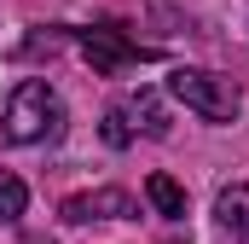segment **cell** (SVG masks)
<instances>
[{
	"mask_svg": "<svg viewBox=\"0 0 249 244\" xmlns=\"http://www.w3.org/2000/svg\"><path fill=\"white\" fill-rule=\"evenodd\" d=\"M64 134V99L47 81H18L12 99H6V140L12 145H53Z\"/></svg>",
	"mask_w": 249,
	"mask_h": 244,
	"instance_id": "1",
	"label": "cell"
},
{
	"mask_svg": "<svg viewBox=\"0 0 249 244\" xmlns=\"http://www.w3.org/2000/svg\"><path fill=\"white\" fill-rule=\"evenodd\" d=\"M168 93L186 111H197L203 122H238V111H244V93L226 76H209V70H174L168 76Z\"/></svg>",
	"mask_w": 249,
	"mask_h": 244,
	"instance_id": "2",
	"label": "cell"
},
{
	"mask_svg": "<svg viewBox=\"0 0 249 244\" xmlns=\"http://www.w3.org/2000/svg\"><path fill=\"white\" fill-rule=\"evenodd\" d=\"M81 53H87V64L99 70V76H122V70H133V64L145 59V47H133L116 23H99V29H81Z\"/></svg>",
	"mask_w": 249,
	"mask_h": 244,
	"instance_id": "3",
	"label": "cell"
},
{
	"mask_svg": "<svg viewBox=\"0 0 249 244\" xmlns=\"http://www.w3.org/2000/svg\"><path fill=\"white\" fill-rule=\"evenodd\" d=\"M139 215V203H133V192L122 186H99V192H75V198H64V221H133Z\"/></svg>",
	"mask_w": 249,
	"mask_h": 244,
	"instance_id": "4",
	"label": "cell"
},
{
	"mask_svg": "<svg viewBox=\"0 0 249 244\" xmlns=\"http://www.w3.org/2000/svg\"><path fill=\"white\" fill-rule=\"evenodd\" d=\"M214 221H220L232 239L249 244V186H226V192L214 198Z\"/></svg>",
	"mask_w": 249,
	"mask_h": 244,
	"instance_id": "5",
	"label": "cell"
},
{
	"mask_svg": "<svg viewBox=\"0 0 249 244\" xmlns=\"http://www.w3.org/2000/svg\"><path fill=\"white\" fill-rule=\"evenodd\" d=\"M145 198H151V209H157V215L186 221V186L174 181V175H151V181H145Z\"/></svg>",
	"mask_w": 249,
	"mask_h": 244,
	"instance_id": "6",
	"label": "cell"
},
{
	"mask_svg": "<svg viewBox=\"0 0 249 244\" xmlns=\"http://www.w3.org/2000/svg\"><path fill=\"white\" fill-rule=\"evenodd\" d=\"M127 117H139V128H145L151 140H162V134H168V111H162V99H157L151 87H145L139 99H127Z\"/></svg>",
	"mask_w": 249,
	"mask_h": 244,
	"instance_id": "7",
	"label": "cell"
},
{
	"mask_svg": "<svg viewBox=\"0 0 249 244\" xmlns=\"http://www.w3.org/2000/svg\"><path fill=\"white\" fill-rule=\"evenodd\" d=\"M23 209H29V186L12 169H0V221H23Z\"/></svg>",
	"mask_w": 249,
	"mask_h": 244,
	"instance_id": "8",
	"label": "cell"
},
{
	"mask_svg": "<svg viewBox=\"0 0 249 244\" xmlns=\"http://www.w3.org/2000/svg\"><path fill=\"white\" fill-rule=\"evenodd\" d=\"M99 134H105V145H133V117H127V105H110L105 111V122H99Z\"/></svg>",
	"mask_w": 249,
	"mask_h": 244,
	"instance_id": "9",
	"label": "cell"
}]
</instances>
